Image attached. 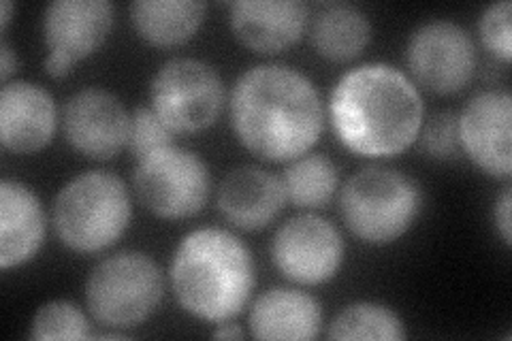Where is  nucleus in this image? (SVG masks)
I'll use <instances>...</instances> for the list:
<instances>
[{"label": "nucleus", "mask_w": 512, "mask_h": 341, "mask_svg": "<svg viewBox=\"0 0 512 341\" xmlns=\"http://www.w3.org/2000/svg\"><path fill=\"white\" fill-rule=\"evenodd\" d=\"M237 141L256 158L291 162L323 135L325 107L314 81L288 64H256L229 96Z\"/></svg>", "instance_id": "obj_1"}, {"label": "nucleus", "mask_w": 512, "mask_h": 341, "mask_svg": "<svg viewBox=\"0 0 512 341\" xmlns=\"http://www.w3.org/2000/svg\"><path fill=\"white\" fill-rule=\"evenodd\" d=\"M329 120L344 148L361 158H395L416 143L425 122L414 81L387 62L346 71L329 96Z\"/></svg>", "instance_id": "obj_2"}, {"label": "nucleus", "mask_w": 512, "mask_h": 341, "mask_svg": "<svg viewBox=\"0 0 512 341\" xmlns=\"http://www.w3.org/2000/svg\"><path fill=\"white\" fill-rule=\"evenodd\" d=\"M169 280L184 312L203 322H229L252 297L254 258L231 231L205 226L182 237L171 258Z\"/></svg>", "instance_id": "obj_3"}, {"label": "nucleus", "mask_w": 512, "mask_h": 341, "mask_svg": "<svg viewBox=\"0 0 512 341\" xmlns=\"http://www.w3.org/2000/svg\"><path fill=\"white\" fill-rule=\"evenodd\" d=\"M133 218L124 180L107 171H86L60 188L54 201V231L64 248L96 254L118 243Z\"/></svg>", "instance_id": "obj_4"}, {"label": "nucleus", "mask_w": 512, "mask_h": 341, "mask_svg": "<svg viewBox=\"0 0 512 341\" xmlns=\"http://www.w3.org/2000/svg\"><path fill=\"white\" fill-rule=\"evenodd\" d=\"M346 229L367 246H389L402 239L423 209V192L410 175L391 167H365L338 190Z\"/></svg>", "instance_id": "obj_5"}, {"label": "nucleus", "mask_w": 512, "mask_h": 341, "mask_svg": "<svg viewBox=\"0 0 512 341\" xmlns=\"http://www.w3.org/2000/svg\"><path fill=\"white\" fill-rule=\"evenodd\" d=\"M165 297V275L146 252L122 250L96 265L86 282L90 316L107 329L126 331L146 322Z\"/></svg>", "instance_id": "obj_6"}, {"label": "nucleus", "mask_w": 512, "mask_h": 341, "mask_svg": "<svg viewBox=\"0 0 512 341\" xmlns=\"http://www.w3.org/2000/svg\"><path fill=\"white\" fill-rule=\"evenodd\" d=\"M133 188L152 216L186 220L210 201L212 171L197 152L171 143L137 160Z\"/></svg>", "instance_id": "obj_7"}, {"label": "nucleus", "mask_w": 512, "mask_h": 341, "mask_svg": "<svg viewBox=\"0 0 512 341\" xmlns=\"http://www.w3.org/2000/svg\"><path fill=\"white\" fill-rule=\"evenodd\" d=\"M150 107L173 135H195L216 124L227 101L220 73L199 58H171L150 81Z\"/></svg>", "instance_id": "obj_8"}, {"label": "nucleus", "mask_w": 512, "mask_h": 341, "mask_svg": "<svg viewBox=\"0 0 512 341\" xmlns=\"http://www.w3.org/2000/svg\"><path fill=\"white\" fill-rule=\"evenodd\" d=\"M478 64L470 32L451 20H429L416 26L406 43V69L416 88L440 96L466 88Z\"/></svg>", "instance_id": "obj_9"}, {"label": "nucleus", "mask_w": 512, "mask_h": 341, "mask_svg": "<svg viewBox=\"0 0 512 341\" xmlns=\"http://www.w3.org/2000/svg\"><path fill=\"white\" fill-rule=\"evenodd\" d=\"M116 9L109 0H54L43 11L45 73L69 77L77 62L96 54L111 35Z\"/></svg>", "instance_id": "obj_10"}, {"label": "nucleus", "mask_w": 512, "mask_h": 341, "mask_svg": "<svg viewBox=\"0 0 512 341\" xmlns=\"http://www.w3.org/2000/svg\"><path fill=\"white\" fill-rule=\"evenodd\" d=\"M346 243L338 226L316 214L288 218L271 239L276 269L301 286H320L342 269Z\"/></svg>", "instance_id": "obj_11"}, {"label": "nucleus", "mask_w": 512, "mask_h": 341, "mask_svg": "<svg viewBox=\"0 0 512 341\" xmlns=\"http://www.w3.org/2000/svg\"><path fill=\"white\" fill-rule=\"evenodd\" d=\"M131 113L114 92L84 88L71 94L60 111V126L71 148L90 160L116 158L128 141Z\"/></svg>", "instance_id": "obj_12"}, {"label": "nucleus", "mask_w": 512, "mask_h": 341, "mask_svg": "<svg viewBox=\"0 0 512 341\" xmlns=\"http://www.w3.org/2000/svg\"><path fill=\"white\" fill-rule=\"evenodd\" d=\"M461 152L476 169L495 180L512 173V96L504 90H483L457 116Z\"/></svg>", "instance_id": "obj_13"}, {"label": "nucleus", "mask_w": 512, "mask_h": 341, "mask_svg": "<svg viewBox=\"0 0 512 341\" xmlns=\"http://www.w3.org/2000/svg\"><path fill=\"white\" fill-rule=\"evenodd\" d=\"M58 107L50 90L32 81H9L0 90V143L13 154H37L52 143Z\"/></svg>", "instance_id": "obj_14"}, {"label": "nucleus", "mask_w": 512, "mask_h": 341, "mask_svg": "<svg viewBox=\"0 0 512 341\" xmlns=\"http://www.w3.org/2000/svg\"><path fill=\"white\" fill-rule=\"evenodd\" d=\"M235 39L259 54H280L301 41L310 24L299 0H235L229 7Z\"/></svg>", "instance_id": "obj_15"}, {"label": "nucleus", "mask_w": 512, "mask_h": 341, "mask_svg": "<svg viewBox=\"0 0 512 341\" xmlns=\"http://www.w3.org/2000/svg\"><path fill=\"white\" fill-rule=\"evenodd\" d=\"M218 209L224 220L239 231H261L274 222L286 205L284 186L267 169L244 165L222 177L218 186Z\"/></svg>", "instance_id": "obj_16"}, {"label": "nucleus", "mask_w": 512, "mask_h": 341, "mask_svg": "<svg viewBox=\"0 0 512 341\" xmlns=\"http://www.w3.org/2000/svg\"><path fill=\"white\" fill-rule=\"evenodd\" d=\"M47 233L39 194L18 180L0 182V267H22L35 258Z\"/></svg>", "instance_id": "obj_17"}, {"label": "nucleus", "mask_w": 512, "mask_h": 341, "mask_svg": "<svg viewBox=\"0 0 512 341\" xmlns=\"http://www.w3.org/2000/svg\"><path fill=\"white\" fill-rule=\"evenodd\" d=\"M248 327L256 339H316L323 331V307L306 290L276 286L252 301Z\"/></svg>", "instance_id": "obj_18"}, {"label": "nucleus", "mask_w": 512, "mask_h": 341, "mask_svg": "<svg viewBox=\"0 0 512 341\" xmlns=\"http://www.w3.org/2000/svg\"><path fill=\"white\" fill-rule=\"evenodd\" d=\"M310 41L316 54L331 62L359 58L372 41L367 13L350 3H327L310 20Z\"/></svg>", "instance_id": "obj_19"}, {"label": "nucleus", "mask_w": 512, "mask_h": 341, "mask_svg": "<svg viewBox=\"0 0 512 341\" xmlns=\"http://www.w3.org/2000/svg\"><path fill=\"white\" fill-rule=\"evenodd\" d=\"M207 7L199 0H135L128 18L137 35L154 47H178L197 35Z\"/></svg>", "instance_id": "obj_20"}, {"label": "nucleus", "mask_w": 512, "mask_h": 341, "mask_svg": "<svg viewBox=\"0 0 512 341\" xmlns=\"http://www.w3.org/2000/svg\"><path fill=\"white\" fill-rule=\"evenodd\" d=\"M286 201L297 209H323L340 190V171L325 154H303L288 162L282 173Z\"/></svg>", "instance_id": "obj_21"}, {"label": "nucleus", "mask_w": 512, "mask_h": 341, "mask_svg": "<svg viewBox=\"0 0 512 341\" xmlns=\"http://www.w3.org/2000/svg\"><path fill=\"white\" fill-rule=\"evenodd\" d=\"M329 339H382L402 341L408 337L406 324L389 305L376 301H357L329 324Z\"/></svg>", "instance_id": "obj_22"}, {"label": "nucleus", "mask_w": 512, "mask_h": 341, "mask_svg": "<svg viewBox=\"0 0 512 341\" xmlns=\"http://www.w3.org/2000/svg\"><path fill=\"white\" fill-rule=\"evenodd\" d=\"M30 339H88L92 337L90 318L73 301L54 299L43 303L30 322Z\"/></svg>", "instance_id": "obj_23"}, {"label": "nucleus", "mask_w": 512, "mask_h": 341, "mask_svg": "<svg viewBox=\"0 0 512 341\" xmlns=\"http://www.w3.org/2000/svg\"><path fill=\"white\" fill-rule=\"evenodd\" d=\"M171 143H175V135L169 131V126L156 116V111L152 107H137L135 111H131L126 148L135 160Z\"/></svg>", "instance_id": "obj_24"}, {"label": "nucleus", "mask_w": 512, "mask_h": 341, "mask_svg": "<svg viewBox=\"0 0 512 341\" xmlns=\"http://www.w3.org/2000/svg\"><path fill=\"white\" fill-rule=\"evenodd\" d=\"M421 150L434 160H455L461 152L459 139V120L453 111H440L423 122L419 133Z\"/></svg>", "instance_id": "obj_25"}, {"label": "nucleus", "mask_w": 512, "mask_h": 341, "mask_svg": "<svg viewBox=\"0 0 512 341\" xmlns=\"http://www.w3.org/2000/svg\"><path fill=\"white\" fill-rule=\"evenodd\" d=\"M512 3L500 0V3L489 5L478 22V35L487 52L502 62H510L512 58Z\"/></svg>", "instance_id": "obj_26"}, {"label": "nucleus", "mask_w": 512, "mask_h": 341, "mask_svg": "<svg viewBox=\"0 0 512 341\" xmlns=\"http://www.w3.org/2000/svg\"><path fill=\"white\" fill-rule=\"evenodd\" d=\"M495 226H498V233L506 248L512 246V192L506 188L502 197L495 203Z\"/></svg>", "instance_id": "obj_27"}, {"label": "nucleus", "mask_w": 512, "mask_h": 341, "mask_svg": "<svg viewBox=\"0 0 512 341\" xmlns=\"http://www.w3.org/2000/svg\"><path fill=\"white\" fill-rule=\"evenodd\" d=\"M18 64H20L18 54H15L9 41L3 39V43H0V77H3V84H9L11 75L18 71Z\"/></svg>", "instance_id": "obj_28"}, {"label": "nucleus", "mask_w": 512, "mask_h": 341, "mask_svg": "<svg viewBox=\"0 0 512 341\" xmlns=\"http://www.w3.org/2000/svg\"><path fill=\"white\" fill-rule=\"evenodd\" d=\"M212 337H216V339H242L244 331L239 329V324H233L229 320V322H220L218 329L212 333Z\"/></svg>", "instance_id": "obj_29"}, {"label": "nucleus", "mask_w": 512, "mask_h": 341, "mask_svg": "<svg viewBox=\"0 0 512 341\" xmlns=\"http://www.w3.org/2000/svg\"><path fill=\"white\" fill-rule=\"evenodd\" d=\"M0 9H3V15H0V26H3V32H7V26L11 22V13H13V3L5 0V3L0 5Z\"/></svg>", "instance_id": "obj_30"}]
</instances>
